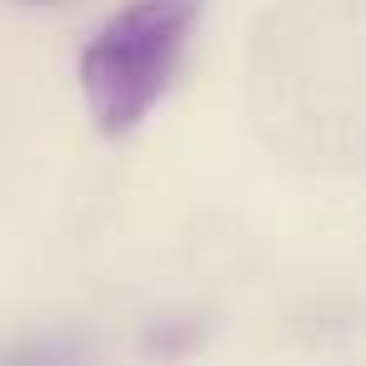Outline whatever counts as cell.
<instances>
[{
  "mask_svg": "<svg viewBox=\"0 0 366 366\" xmlns=\"http://www.w3.org/2000/svg\"><path fill=\"white\" fill-rule=\"evenodd\" d=\"M86 361H91V346L76 331L36 336V341H21L11 351H0V366H86Z\"/></svg>",
  "mask_w": 366,
  "mask_h": 366,
  "instance_id": "obj_2",
  "label": "cell"
},
{
  "mask_svg": "<svg viewBox=\"0 0 366 366\" xmlns=\"http://www.w3.org/2000/svg\"><path fill=\"white\" fill-rule=\"evenodd\" d=\"M206 0H131L81 51V96L101 136H131L181 71Z\"/></svg>",
  "mask_w": 366,
  "mask_h": 366,
  "instance_id": "obj_1",
  "label": "cell"
},
{
  "mask_svg": "<svg viewBox=\"0 0 366 366\" xmlns=\"http://www.w3.org/2000/svg\"><path fill=\"white\" fill-rule=\"evenodd\" d=\"M196 336H201V326H186V331H181L176 321H171V326H166V321H156V326L146 331V351H151V356L176 361L181 351H191V346H196Z\"/></svg>",
  "mask_w": 366,
  "mask_h": 366,
  "instance_id": "obj_3",
  "label": "cell"
}]
</instances>
